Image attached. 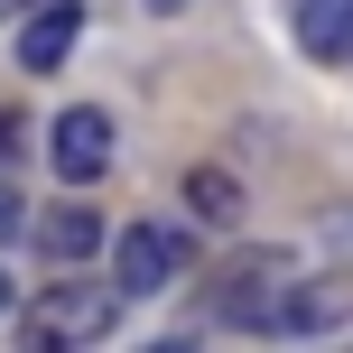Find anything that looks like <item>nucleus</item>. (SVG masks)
<instances>
[{"label": "nucleus", "instance_id": "nucleus-11", "mask_svg": "<svg viewBox=\"0 0 353 353\" xmlns=\"http://www.w3.org/2000/svg\"><path fill=\"white\" fill-rule=\"evenodd\" d=\"M10 140H19V112H0V159H10Z\"/></svg>", "mask_w": 353, "mask_h": 353}, {"label": "nucleus", "instance_id": "nucleus-13", "mask_svg": "<svg viewBox=\"0 0 353 353\" xmlns=\"http://www.w3.org/2000/svg\"><path fill=\"white\" fill-rule=\"evenodd\" d=\"M0 307H10V270H0Z\"/></svg>", "mask_w": 353, "mask_h": 353}, {"label": "nucleus", "instance_id": "nucleus-8", "mask_svg": "<svg viewBox=\"0 0 353 353\" xmlns=\"http://www.w3.org/2000/svg\"><path fill=\"white\" fill-rule=\"evenodd\" d=\"M298 47L325 56V65H344L353 56V0H298Z\"/></svg>", "mask_w": 353, "mask_h": 353}, {"label": "nucleus", "instance_id": "nucleus-10", "mask_svg": "<svg viewBox=\"0 0 353 353\" xmlns=\"http://www.w3.org/2000/svg\"><path fill=\"white\" fill-rule=\"evenodd\" d=\"M19 232H37V223H28V195L0 186V242H19Z\"/></svg>", "mask_w": 353, "mask_h": 353}, {"label": "nucleus", "instance_id": "nucleus-4", "mask_svg": "<svg viewBox=\"0 0 353 353\" xmlns=\"http://www.w3.org/2000/svg\"><path fill=\"white\" fill-rule=\"evenodd\" d=\"M47 159L65 186H93V176L112 168V112H93V103H74V112H56V140H47Z\"/></svg>", "mask_w": 353, "mask_h": 353}, {"label": "nucleus", "instance_id": "nucleus-3", "mask_svg": "<svg viewBox=\"0 0 353 353\" xmlns=\"http://www.w3.org/2000/svg\"><path fill=\"white\" fill-rule=\"evenodd\" d=\"M176 270H186V232H176V223H130L121 242H112L121 298H159V288H176Z\"/></svg>", "mask_w": 353, "mask_h": 353}, {"label": "nucleus", "instance_id": "nucleus-5", "mask_svg": "<svg viewBox=\"0 0 353 353\" xmlns=\"http://www.w3.org/2000/svg\"><path fill=\"white\" fill-rule=\"evenodd\" d=\"M74 37H84V0H47V10H28V28H19V65L56 74L74 56Z\"/></svg>", "mask_w": 353, "mask_h": 353}, {"label": "nucleus", "instance_id": "nucleus-12", "mask_svg": "<svg viewBox=\"0 0 353 353\" xmlns=\"http://www.w3.org/2000/svg\"><path fill=\"white\" fill-rule=\"evenodd\" d=\"M149 10H159V19H176V10H186V0H149Z\"/></svg>", "mask_w": 353, "mask_h": 353}, {"label": "nucleus", "instance_id": "nucleus-9", "mask_svg": "<svg viewBox=\"0 0 353 353\" xmlns=\"http://www.w3.org/2000/svg\"><path fill=\"white\" fill-rule=\"evenodd\" d=\"M186 205H195V223H242V176L195 168V176H186Z\"/></svg>", "mask_w": 353, "mask_h": 353}, {"label": "nucleus", "instance_id": "nucleus-1", "mask_svg": "<svg viewBox=\"0 0 353 353\" xmlns=\"http://www.w3.org/2000/svg\"><path fill=\"white\" fill-rule=\"evenodd\" d=\"M298 251H232L223 261V288H214V325H242V335H279L288 298H298Z\"/></svg>", "mask_w": 353, "mask_h": 353}, {"label": "nucleus", "instance_id": "nucleus-2", "mask_svg": "<svg viewBox=\"0 0 353 353\" xmlns=\"http://www.w3.org/2000/svg\"><path fill=\"white\" fill-rule=\"evenodd\" d=\"M112 307H121V279L112 288H84V279H56L47 298L28 307V325H19V335H28L37 353H56V344H93L112 325Z\"/></svg>", "mask_w": 353, "mask_h": 353}, {"label": "nucleus", "instance_id": "nucleus-7", "mask_svg": "<svg viewBox=\"0 0 353 353\" xmlns=\"http://www.w3.org/2000/svg\"><path fill=\"white\" fill-rule=\"evenodd\" d=\"M344 316H353V279H298L279 335H325V325H344Z\"/></svg>", "mask_w": 353, "mask_h": 353}, {"label": "nucleus", "instance_id": "nucleus-6", "mask_svg": "<svg viewBox=\"0 0 353 353\" xmlns=\"http://www.w3.org/2000/svg\"><path fill=\"white\" fill-rule=\"evenodd\" d=\"M37 251H47V261H93V251H103V214L93 205H47L37 214Z\"/></svg>", "mask_w": 353, "mask_h": 353}, {"label": "nucleus", "instance_id": "nucleus-14", "mask_svg": "<svg viewBox=\"0 0 353 353\" xmlns=\"http://www.w3.org/2000/svg\"><path fill=\"white\" fill-rule=\"evenodd\" d=\"M10 10H28V0H0V19H10Z\"/></svg>", "mask_w": 353, "mask_h": 353}]
</instances>
